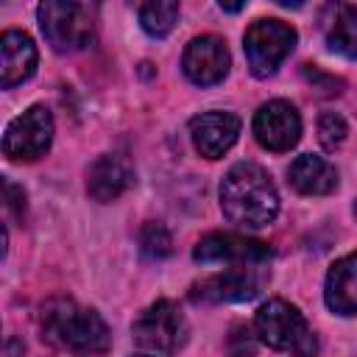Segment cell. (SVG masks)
<instances>
[{
	"instance_id": "6da1fadb",
	"label": "cell",
	"mask_w": 357,
	"mask_h": 357,
	"mask_svg": "<svg viewBox=\"0 0 357 357\" xmlns=\"http://www.w3.org/2000/svg\"><path fill=\"white\" fill-rule=\"evenodd\" d=\"M220 209L243 229H262L279 212V192L259 165L240 162L220 181Z\"/></svg>"
},
{
	"instance_id": "7a4b0ae2",
	"label": "cell",
	"mask_w": 357,
	"mask_h": 357,
	"mask_svg": "<svg viewBox=\"0 0 357 357\" xmlns=\"http://www.w3.org/2000/svg\"><path fill=\"white\" fill-rule=\"evenodd\" d=\"M39 324L42 337L75 354H106L112 346L106 321L89 307H78L73 298H50L42 304Z\"/></svg>"
},
{
	"instance_id": "3957f363",
	"label": "cell",
	"mask_w": 357,
	"mask_h": 357,
	"mask_svg": "<svg viewBox=\"0 0 357 357\" xmlns=\"http://www.w3.org/2000/svg\"><path fill=\"white\" fill-rule=\"evenodd\" d=\"M254 329H257L259 340L276 351H287L293 357H315L318 354L315 332L310 329L304 315L284 298L265 301L254 315Z\"/></svg>"
},
{
	"instance_id": "277c9868",
	"label": "cell",
	"mask_w": 357,
	"mask_h": 357,
	"mask_svg": "<svg viewBox=\"0 0 357 357\" xmlns=\"http://www.w3.org/2000/svg\"><path fill=\"white\" fill-rule=\"evenodd\" d=\"M39 25L45 39L59 53H73L89 45L95 31V6L75 0H45L39 8Z\"/></svg>"
},
{
	"instance_id": "5b68a950",
	"label": "cell",
	"mask_w": 357,
	"mask_h": 357,
	"mask_svg": "<svg viewBox=\"0 0 357 357\" xmlns=\"http://www.w3.org/2000/svg\"><path fill=\"white\" fill-rule=\"evenodd\" d=\"M187 332H190V326H187L184 312L178 310V304H173L167 298H159L151 307H145L131 326L134 343L151 357L176 354L184 346Z\"/></svg>"
},
{
	"instance_id": "8992f818",
	"label": "cell",
	"mask_w": 357,
	"mask_h": 357,
	"mask_svg": "<svg viewBox=\"0 0 357 357\" xmlns=\"http://www.w3.org/2000/svg\"><path fill=\"white\" fill-rule=\"evenodd\" d=\"M296 45V31L282 20H254L245 28L243 50L251 67V75L268 78L279 70V64L290 56Z\"/></svg>"
},
{
	"instance_id": "52a82bcc",
	"label": "cell",
	"mask_w": 357,
	"mask_h": 357,
	"mask_svg": "<svg viewBox=\"0 0 357 357\" xmlns=\"http://www.w3.org/2000/svg\"><path fill=\"white\" fill-rule=\"evenodd\" d=\"M50 139H53V114L47 106L36 103L8 123L3 134V153L14 162H33L47 153Z\"/></svg>"
},
{
	"instance_id": "ba28073f",
	"label": "cell",
	"mask_w": 357,
	"mask_h": 357,
	"mask_svg": "<svg viewBox=\"0 0 357 357\" xmlns=\"http://www.w3.org/2000/svg\"><path fill=\"white\" fill-rule=\"evenodd\" d=\"M268 279L265 265H229L220 273H212L192 284V301L204 304H226V301H248L254 298Z\"/></svg>"
},
{
	"instance_id": "9c48e42d",
	"label": "cell",
	"mask_w": 357,
	"mask_h": 357,
	"mask_svg": "<svg viewBox=\"0 0 357 357\" xmlns=\"http://www.w3.org/2000/svg\"><path fill=\"white\" fill-rule=\"evenodd\" d=\"M192 259L204 265L226 262V265H268L271 259V245L245 234L234 231H212L198 240L192 248Z\"/></svg>"
},
{
	"instance_id": "30bf717a",
	"label": "cell",
	"mask_w": 357,
	"mask_h": 357,
	"mask_svg": "<svg viewBox=\"0 0 357 357\" xmlns=\"http://www.w3.org/2000/svg\"><path fill=\"white\" fill-rule=\"evenodd\" d=\"M254 137L268 151H290L301 137V117L287 100H268L254 114Z\"/></svg>"
},
{
	"instance_id": "8fae6325",
	"label": "cell",
	"mask_w": 357,
	"mask_h": 357,
	"mask_svg": "<svg viewBox=\"0 0 357 357\" xmlns=\"http://www.w3.org/2000/svg\"><path fill=\"white\" fill-rule=\"evenodd\" d=\"M229 64H231V56H229L226 42L212 33L195 36L184 47V56H181L184 75L198 86H212V84L223 81L229 73Z\"/></svg>"
},
{
	"instance_id": "7c38bea8",
	"label": "cell",
	"mask_w": 357,
	"mask_h": 357,
	"mask_svg": "<svg viewBox=\"0 0 357 357\" xmlns=\"http://www.w3.org/2000/svg\"><path fill=\"white\" fill-rule=\"evenodd\" d=\"M190 137L201 156L220 159L240 137V117L234 112H204L190 120Z\"/></svg>"
},
{
	"instance_id": "4fadbf2b",
	"label": "cell",
	"mask_w": 357,
	"mask_h": 357,
	"mask_svg": "<svg viewBox=\"0 0 357 357\" xmlns=\"http://www.w3.org/2000/svg\"><path fill=\"white\" fill-rule=\"evenodd\" d=\"M131 181H134L131 162L120 153H103L86 170V190L100 204H109V201L120 198L131 187Z\"/></svg>"
},
{
	"instance_id": "5bb4252c",
	"label": "cell",
	"mask_w": 357,
	"mask_h": 357,
	"mask_svg": "<svg viewBox=\"0 0 357 357\" xmlns=\"http://www.w3.org/2000/svg\"><path fill=\"white\" fill-rule=\"evenodd\" d=\"M36 70V45L25 31H6L0 36V84L11 89L28 81Z\"/></svg>"
},
{
	"instance_id": "9a60e30c",
	"label": "cell",
	"mask_w": 357,
	"mask_h": 357,
	"mask_svg": "<svg viewBox=\"0 0 357 357\" xmlns=\"http://www.w3.org/2000/svg\"><path fill=\"white\" fill-rule=\"evenodd\" d=\"M324 298L326 307L337 315H357V251L340 257L324 284Z\"/></svg>"
},
{
	"instance_id": "2e32d148",
	"label": "cell",
	"mask_w": 357,
	"mask_h": 357,
	"mask_svg": "<svg viewBox=\"0 0 357 357\" xmlns=\"http://www.w3.org/2000/svg\"><path fill=\"white\" fill-rule=\"evenodd\" d=\"M287 176L301 195H329L337 187V170L324 156H315V153L296 156Z\"/></svg>"
},
{
	"instance_id": "e0dca14e",
	"label": "cell",
	"mask_w": 357,
	"mask_h": 357,
	"mask_svg": "<svg viewBox=\"0 0 357 357\" xmlns=\"http://www.w3.org/2000/svg\"><path fill=\"white\" fill-rule=\"evenodd\" d=\"M326 45L329 50L346 59H357V6L340 3L332 8L329 25H326Z\"/></svg>"
},
{
	"instance_id": "ac0fdd59",
	"label": "cell",
	"mask_w": 357,
	"mask_h": 357,
	"mask_svg": "<svg viewBox=\"0 0 357 357\" xmlns=\"http://www.w3.org/2000/svg\"><path fill=\"white\" fill-rule=\"evenodd\" d=\"M176 20H178V3H173V0H151V3L139 6V25L153 39L167 36L173 31Z\"/></svg>"
},
{
	"instance_id": "d6986e66",
	"label": "cell",
	"mask_w": 357,
	"mask_h": 357,
	"mask_svg": "<svg viewBox=\"0 0 357 357\" xmlns=\"http://www.w3.org/2000/svg\"><path fill=\"white\" fill-rule=\"evenodd\" d=\"M139 251L148 257V259H165L170 251H173V237L170 231L156 223V220H148L139 231Z\"/></svg>"
},
{
	"instance_id": "ffe728a7",
	"label": "cell",
	"mask_w": 357,
	"mask_h": 357,
	"mask_svg": "<svg viewBox=\"0 0 357 357\" xmlns=\"http://www.w3.org/2000/svg\"><path fill=\"white\" fill-rule=\"evenodd\" d=\"M346 134H349V126H346V120L337 112H324L318 117V139H321L324 151L340 148L343 139H346Z\"/></svg>"
},
{
	"instance_id": "44dd1931",
	"label": "cell",
	"mask_w": 357,
	"mask_h": 357,
	"mask_svg": "<svg viewBox=\"0 0 357 357\" xmlns=\"http://www.w3.org/2000/svg\"><path fill=\"white\" fill-rule=\"evenodd\" d=\"M301 73H304L307 84H312V89H318L321 95H340V89H343V81H340V78L321 73L315 64H304Z\"/></svg>"
},
{
	"instance_id": "7402d4cb",
	"label": "cell",
	"mask_w": 357,
	"mask_h": 357,
	"mask_svg": "<svg viewBox=\"0 0 357 357\" xmlns=\"http://www.w3.org/2000/svg\"><path fill=\"white\" fill-rule=\"evenodd\" d=\"M257 351V343H254V335L248 332V326L237 324L229 335V354L231 357H254Z\"/></svg>"
},
{
	"instance_id": "603a6c76",
	"label": "cell",
	"mask_w": 357,
	"mask_h": 357,
	"mask_svg": "<svg viewBox=\"0 0 357 357\" xmlns=\"http://www.w3.org/2000/svg\"><path fill=\"white\" fill-rule=\"evenodd\" d=\"M3 190H6V209L17 220H22L25 218V192H22V187H17L11 178H6L3 181Z\"/></svg>"
},
{
	"instance_id": "cb8c5ba5",
	"label": "cell",
	"mask_w": 357,
	"mask_h": 357,
	"mask_svg": "<svg viewBox=\"0 0 357 357\" xmlns=\"http://www.w3.org/2000/svg\"><path fill=\"white\" fill-rule=\"evenodd\" d=\"M220 8H223V11H243L245 3H223V0H220Z\"/></svg>"
},
{
	"instance_id": "d4e9b609",
	"label": "cell",
	"mask_w": 357,
	"mask_h": 357,
	"mask_svg": "<svg viewBox=\"0 0 357 357\" xmlns=\"http://www.w3.org/2000/svg\"><path fill=\"white\" fill-rule=\"evenodd\" d=\"M137 357H151V354H137Z\"/></svg>"
},
{
	"instance_id": "484cf974",
	"label": "cell",
	"mask_w": 357,
	"mask_h": 357,
	"mask_svg": "<svg viewBox=\"0 0 357 357\" xmlns=\"http://www.w3.org/2000/svg\"><path fill=\"white\" fill-rule=\"evenodd\" d=\"M354 215H357V204H354Z\"/></svg>"
}]
</instances>
